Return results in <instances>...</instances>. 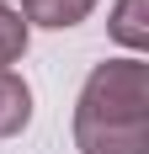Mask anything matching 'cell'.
I'll list each match as a JSON object with an SVG mask.
<instances>
[{
	"label": "cell",
	"mask_w": 149,
	"mask_h": 154,
	"mask_svg": "<svg viewBox=\"0 0 149 154\" xmlns=\"http://www.w3.org/2000/svg\"><path fill=\"white\" fill-rule=\"evenodd\" d=\"M80 154H149V64L106 59L96 64L74 101Z\"/></svg>",
	"instance_id": "cell-1"
},
{
	"label": "cell",
	"mask_w": 149,
	"mask_h": 154,
	"mask_svg": "<svg viewBox=\"0 0 149 154\" xmlns=\"http://www.w3.org/2000/svg\"><path fill=\"white\" fill-rule=\"evenodd\" d=\"M90 11H96V0H21V21L27 27H53V32L80 27Z\"/></svg>",
	"instance_id": "cell-2"
},
{
	"label": "cell",
	"mask_w": 149,
	"mask_h": 154,
	"mask_svg": "<svg viewBox=\"0 0 149 154\" xmlns=\"http://www.w3.org/2000/svg\"><path fill=\"white\" fill-rule=\"evenodd\" d=\"M32 122V85L11 69H0V138H16Z\"/></svg>",
	"instance_id": "cell-3"
},
{
	"label": "cell",
	"mask_w": 149,
	"mask_h": 154,
	"mask_svg": "<svg viewBox=\"0 0 149 154\" xmlns=\"http://www.w3.org/2000/svg\"><path fill=\"white\" fill-rule=\"evenodd\" d=\"M106 32H112L122 48H133V59H138V53L149 48V0H117Z\"/></svg>",
	"instance_id": "cell-4"
},
{
	"label": "cell",
	"mask_w": 149,
	"mask_h": 154,
	"mask_svg": "<svg viewBox=\"0 0 149 154\" xmlns=\"http://www.w3.org/2000/svg\"><path fill=\"white\" fill-rule=\"evenodd\" d=\"M27 37H32V27L21 21V11L0 5V69H5V64H16L21 53H27Z\"/></svg>",
	"instance_id": "cell-5"
}]
</instances>
